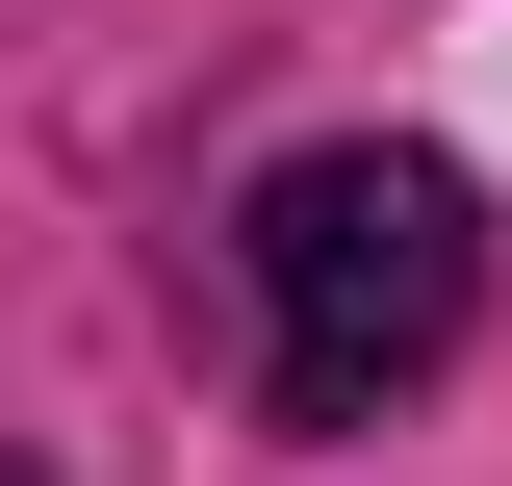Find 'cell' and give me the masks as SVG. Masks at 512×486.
<instances>
[{"instance_id": "cell-1", "label": "cell", "mask_w": 512, "mask_h": 486, "mask_svg": "<svg viewBox=\"0 0 512 486\" xmlns=\"http://www.w3.org/2000/svg\"><path fill=\"white\" fill-rule=\"evenodd\" d=\"M256 359H282V410L308 435H359L384 384H436L461 359V307H487V205H461V154H282L256 180Z\"/></svg>"}, {"instance_id": "cell-2", "label": "cell", "mask_w": 512, "mask_h": 486, "mask_svg": "<svg viewBox=\"0 0 512 486\" xmlns=\"http://www.w3.org/2000/svg\"><path fill=\"white\" fill-rule=\"evenodd\" d=\"M0 486H26V461H0Z\"/></svg>"}]
</instances>
